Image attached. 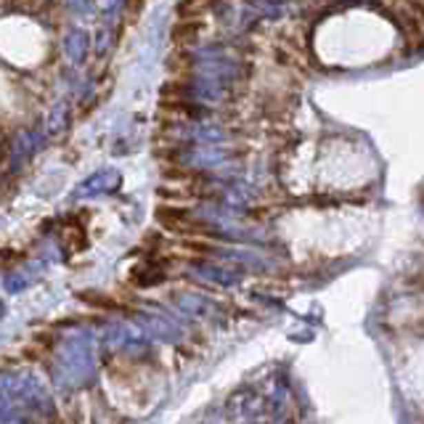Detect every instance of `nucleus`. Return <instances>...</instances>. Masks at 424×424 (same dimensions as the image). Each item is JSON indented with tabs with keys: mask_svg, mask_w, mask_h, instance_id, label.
<instances>
[{
	"mask_svg": "<svg viewBox=\"0 0 424 424\" xmlns=\"http://www.w3.org/2000/svg\"><path fill=\"white\" fill-rule=\"evenodd\" d=\"M199 37V21H188L183 19L181 24H175V30H172V46L178 48V51H188L191 48V43Z\"/></svg>",
	"mask_w": 424,
	"mask_h": 424,
	"instance_id": "1",
	"label": "nucleus"
},
{
	"mask_svg": "<svg viewBox=\"0 0 424 424\" xmlns=\"http://www.w3.org/2000/svg\"><path fill=\"white\" fill-rule=\"evenodd\" d=\"M210 3L212 0H181L178 3V17L188 19V21H196V19L210 11Z\"/></svg>",
	"mask_w": 424,
	"mask_h": 424,
	"instance_id": "2",
	"label": "nucleus"
}]
</instances>
